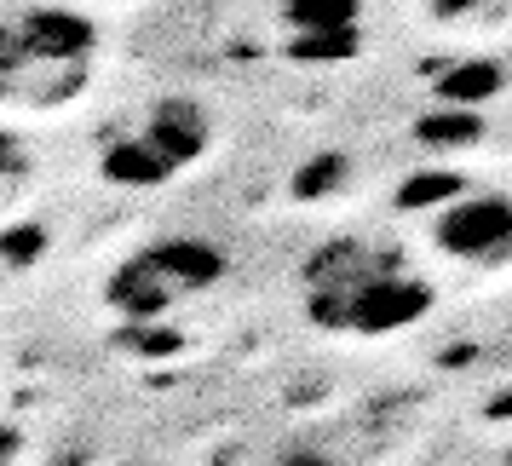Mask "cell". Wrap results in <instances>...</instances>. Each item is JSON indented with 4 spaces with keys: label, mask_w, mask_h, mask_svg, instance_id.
<instances>
[{
    "label": "cell",
    "mask_w": 512,
    "mask_h": 466,
    "mask_svg": "<svg viewBox=\"0 0 512 466\" xmlns=\"http://www.w3.org/2000/svg\"><path fill=\"white\" fill-rule=\"evenodd\" d=\"M386 265H397L392 254H374L369 242H328V248H317V254L305 259V294L311 288H351V282H369L374 271H386Z\"/></svg>",
    "instance_id": "6"
},
{
    "label": "cell",
    "mask_w": 512,
    "mask_h": 466,
    "mask_svg": "<svg viewBox=\"0 0 512 466\" xmlns=\"http://www.w3.org/2000/svg\"><path fill=\"white\" fill-rule=\"evenodd\" d=\"M225 271H231V259H225V248H213L208 236H162V242L127 254L110 271L104 300H110V311L133 317V323H156L162 311L219 288Z\"/></svg>",
    "instance_id": "1"
},
{
    "label": "cell",
    "mask_w": 512,
    "mask_h": 466,
    "mask_svg": "<svg viewBox=\"0 0 512 466\" xmlns=\"http://www.w3.org/2000/svg\"><path fill=\"white\" fill-rule=\"evenodd\" d=\"M24 144L12 139V133H0V179H6V173H24Z\"/></svg>",
    "instance_id": "17"
},
{
    "label": "cell",
    "mask_w": 512,
    "mask_h": 466,
    "mask_svg": "<svg viewBox=\"0 0 512 466\" xmlns=\"http://www.w3.org/2000/svg\"><path fill=\"white\" fill-rule=\"evenodd\" d=\"M12 455H18V438H12V432H0V466L12 461Z\"/></svg>",
    "instance_id": "18"
},
{
    "label": "cell",
    "mask_w": 512,
    "mask_h": 466,
    "mask_svg": "<svg viewBox=\"0 0 512 466\" xmlns=\"http://www.w3.org/2000/svg\"><path fill=\"white\" fill-rule=\"evenodd\" d=\"M501 87H507L501 64H489V58H466V64H455V70L438 75V104L443 110H472V116H478V104H489Z\"/></svg>",
    "instance_id": "8"
},
{
    "label": "cell",
    "mask_w": 512,
    "mask_h": 466,
    "mask_svg": "<svg viewBox=\"0 0 512 466\" xmlns=\"http://www.w3.org/2000/svg\"><path fill=\"white\" fill-rule=\"evenodd\" d=\"M466 196V179L461 173H449V167H432V173H415V179H403L397 190V208H449V202H461Z\"/></svg>",
    "instance_id": "11"
},
{
    "label": "cell",
    "mask_w": 512,
    "mask_h": 466,
    "mask_svg": "<svg viewBox=\"0 0 512 466\" xmlns=\"http://www.w3.org/2000/svg\"><path fill=\"white\" fill-rule=\"evenodd\" d=\"M363 47V29H340V35H288V58L305 70H323V64H346Z\"/></svg>",
    "instance_id": "10"
},
{
    "label": "cell",
    "mask_w": 512,
    "mask_h": 466,
    "mask_svg": "<svg viewBox=\"0 0 512 466\" xmlns=\"http://www.w3.org/2000/svg\"><path fill=\"white\" fill-rule=\"evenodd\" d=\"M277 18L288 35H340V29H363V6L357 0H282Z\"/></svg>",
    "instance_id": "9"
},
{
    "label": "cell",
    "mask_w": 512,
    "mask_h": 466,
    "mask_svg": "<svg viewBox=\"0 0 512 466\" xmlns=\"http://www.w3.org/2000/svg\"><path fill=\"white\" fill-rule=\"evenodd\" d=\"M432 282L426 277H409V271H374L369 282H351V288H311L305 294V317L328 334H397V328L420 323L426 311H432Z\"/></svg>",
    "instance_id": "2"
},
{
    "label": "cell",
    "mask_w": 512,
    "mask_h": 466,
    "mask_svg": "<svg viewBox=\"0 0 512 466\" xmlns=\"http://www.w3.org/2000/svg\"><path fill=\"white\" fill-rule=\"evenodd\" d=\"M277 466H340L328 449H311V443H294V449H282Z\"/></svg>",
    "instance_id": "16"
},
{
    "label": "cell",
    "mask_w": 512,
    "mask_h": 466,
    "mask_svg": "<svg viewBox=\"0 0 512 466\" xmlns=\"http://www.w3.org/2000/svg\"><path fill=\"white\" fill-rule=\"evenodd\" d=\"M351 162L340 156V150H323V156H311V162L288 179V190H294V202H323V196H334V190L346 185Z\"/></svg>",
    "instance_id": "12"
},
{
    "label": "cell",
    "mask_w": 512,
    "mask_h": 466,
    "mask_svg": "<svg viewBox=\"0 0 512 466\" xmlns=\"http://www.w3.org/2000/svg\"><path fill=\"white\" fill-rule=\"evenodd\" d=\"M139 133L156 144V156H162L173 173H185L190 162H202V156H208L213 121H208V110H202L196 98H162V104L144 116Z\"/></svg>",
    "instance_id": "5"
},
{
    "label": "cell",
    "mask_w": 512,
    "mask_h": 466,
    "mask_svg": "<svg viewBox=\"0 0 512 466\" xmlns=\"http://www.w3.org/2000/svg\"><path fill=\"white\" fill-rule=\"evenodd\" d=\"M29 70H35V58H29L24 35H18V18H12V24L0 18V104H6V98H24Z\"/></svg>",
    "instance_id": "13"
},
{
    "label": "cell",
    "mask_w": 512,
    "mask_h": 466,
    "mask_svg": "<svg viewBox=\"0 0 512 466\" xmlns=\"http://www.w3.org/2000/svg\"><path fill=\"white\" fill-rule=\"evenodd\" d=\"M41 248H47V231H41V225H12V231H0V259H12V265H29Z\"/></svg>",
    "instance_id": "15"
},
{
    "label": "cell",
    "mask_w": 512,
    "mask_h": 466,
    "mask_svg": "<svg viewBox=\"0 0 512 466\" xmlns=\"http://www.w3.org/2000/svg\"><path fill=\"white\" fill-rule=\"evenodd\" d=\"M432 242L466 265H501L512 254V196H461L432 219Z\"/></svg>",
    "instance_id": "3"
},
{
    "label": "cell",
    "mask_w": 512,
    "mask_h": 466,
    "mask_svg": "<svg viewBox=\"0 0 512 466\" xmlns=\"http://www.w3.org/2000/svg\"><path fill=\"white\" fill-rule=\"evenodd\" d=\"M18 35L35 64H93L98 52V24L70 6H29L18 18Z\"/></svg>",
    "instance_id": "4"
},
{
    "label": "cell",
    "mask_w": 512,
    "mask_h": 466,
    "mask_svg": "<svg viewBox=\"0 0 512 466\" xmlns=\"http://www.w3.org/2000/svg\"><path fill=\"white\" fill-rule=\"evenodd\" d=\"M127 466H139V461H127Z\"/></svg>",
    "instance_id": "19"
},
{
    "label": "cell",
    "mask_w": 512,
    "mask_h": 466,
    "mask_svg": "<svg viewBox=\"0 0 512 466\" xmlns=\"http://www.w3.org/2000/svg\"><path fill=\"white\" fill-rule=\"evenodd\" d=\"M415 133H420V144H432V150H449V144H455V150H466V144L478 139L484 127H478V116H472V110H432Z\"/></svg>",
    "instance_id": "14"
},
{
    "label": "cell",
    "mask_w": 512,
    "mask_h": 466,
    "mask_svg": "<svg viewBox=\"0 0 512 466\" xmlns=\"http://www.w3.org/2000/svg\"><path fill=\"white\" fill-rule=\"evenodd\" d=\"M98 173L110 179V185H127V190H150V185H167L173 179V167L156 156V144L133 133V139H116L104 156H98Z\"/></svg>",
    "instance_id": "7"
}]
</instances>
